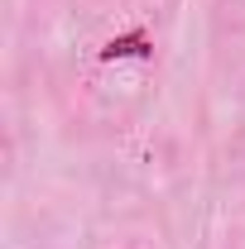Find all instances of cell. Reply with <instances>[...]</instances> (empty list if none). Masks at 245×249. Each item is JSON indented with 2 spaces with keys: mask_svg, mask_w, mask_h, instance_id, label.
Here are the masks:
<instances>
[{
  "mask_svg": "<svg viewBox=\"0 0 245 249\" xmlns=\"http://www.w3.org/2000/svg\"><path fill=\"white\" fill-rule=\"evenodd\" d=\"M96 58H101V62H125V58H140V62H144V58H154V38H149L144 29L116 34V38H111V43H106Z\"/></svg>",
  "mask_w": 245,
  "mask_h": 249,
  "instance_id": "cell-1",
  "label": "cell"
}]
</instances>
